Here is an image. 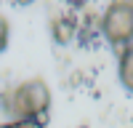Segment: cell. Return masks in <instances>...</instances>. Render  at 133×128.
I'll list each match as a JSON object with an SVG mask.
<instances>
[{"label":"cell","mask_w":133,"mask_h":128,"mask_svg":"<svg viewBox=\"0 0 133 128\" xmlns=\"http://www.w3.org/2000/svg\"><path fill=\"white\" fill-rule=\"evenodd\" d=\"M51 104L48 85L37 80H27L3 93V110L14 117V120H45V110Z\"/></svg>","instance_id":"1"},{"label":"cell","mask_w":133,"mask_h":128,"mask_svg":"<svg viewBox=\"0 0 133 128\" xmlns=\"http://www.w3.org/2000/svg\"><path fill=\"white\" fill-rule=\"evenodd\" d=\"M101 29L112 46H125L133 40V3L115 0L101 19Z\"/></svg>","instance_id":"2"},{"label":"cell","mask_w":133,"mask_h":128,"mask_svg":"<svg viewBox=\"0 0 133 128\" xmlns=\"http://www.w3.org/2000/svg\"><path fill=\"white\" fill-rule=\"evenodd\" d=\"M120 80L128 91H133V43L125 46L123 59H120Z\"/></svg>","instance_id":"3"},{"label":"cell","mask_w":133,"mask_h":128,"mask_svg":"<svg viewBox=\"0 0 133 128\" xmlns=\"http://www.w3.org/2000/svg\"><path fill=\"white\" fill-rule=\"evenodd\" d=\"M72 35H75V21H72V19L61 16V19L53 21V37H56L59 43H69Z\"/></svg>","instance_id":"4"},{"label":"cell","mask_w":133,"mask_h":128,"mask_svg":"<svg viewBox=\"0 0 133 128\" xmlns=\"http://www.w3.org/2000/svg\"><path fill=\"white\" fill-rule=\"evenodd\" d=\"M8 46V21L0 16V51H5Z\"/></svg>","instance_id":"5"},{"label":"cell","mask_w":133,"mask_h":128,"mask_svg":"<svg viewBox=\"0 0 133 128\" xmlns=\"http://www.w3.org/2000/svg\"><path fill=\"white\" fill-rule=\"evenodd\" d=\"M8 125L11 128H43V123H37V120H14Z\"/></svg>","instance_id":"6"},{"label":"cell","mask_w":133,"mask_h":128,"mask_svg":"<svg viewBox=\"0 0 133 128\" xmlns=\"http://www.w3.org/2000/svg\"><path fill=\"white\" fill-rule=\"evenodd\" d=\"M64 3H69V5H75V8H80V5L88 3V0H64Z\"/></svg>","instance_id":"7"},{"label":"cell","mask_w":133,"mask_h":128,"mask_svg":"<svg viewBox=\"0 0 133 128\" xmlns=\"http://www.w3.org/2000/svg\"><path fill=\"white\" fill-rule=\"evenodd\" d=\"M29 3H35V0H16V5H29Z\"/></svg>","instance_id":"8"},{"label":"cell","mask_w":133,"mask_h":128,"mask_svg":"<svg viewBox=\"0 0 133 128\" xmlns=\"http://www.w3.org/2000/svg\"><path fill=\"white\" fill-rule=\"evenodd\" d=\"M0 128H11V125H8V123H5V125H0Z\"/></svg>","instance_id":"9"},{"label":"cell","mask_w":133,"mask_h":128,"mask_svg":"<svg viewBox=\"0 0 133 128\" xmlns=\"http://www.w3.org/2000/svg\"><path fill=\"white\" fill-rule=\"evenodd\" d=\"M80 128H88V125H80Z\"/></svg>","instance_id":"10"}]
</instances>
